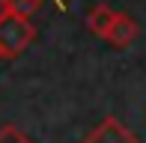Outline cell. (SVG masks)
Wrapping results in <instances>:
<instances>
[{"mask_svg": "<svg viewBox=\"0 0 146 143\" xmlns=\"http://www.w3.org/2000/svg\"><path fill=\"white\" fill-rule=\"evenodd\" d=\"M33 39H36V27L30 24V18L9 15V18L0 21V48H3L6 60L21 57L24 51L33 45Z\"/></svg>", "mask_w": 146, "mask_h": 143, "instance_id": "cell-1", "label": "cell"}, {"mask_svg": "<svg viewBox=\"0 0 146 143\" xmlns=\"http://www.w3.org/2000/svg\"><path fill=\"white\" fill-rule=\"evenodd\" d=\"M84 143H140V140H137V134L131 131V128H125L119 119L104 116V119L87 134Z\"/></svg>", "mask_w": 146, "mask_h": 143, "instance_id": "cell-2", "label": "cell"}, {"mask_svg": "<svg viewBox=\"0 0 146 143\" xmlns=\"http://www.w3.org/2000/svg\"><path fill=\"white\" fill-rule=\"evenodd\" d=\"M137 33H140V24L134 21L131 15H125V12H119L116 15V21H113V27H110V33L104 42L108 45H113V48H128L131 42L137 39Z\"/></svg>", "mask_w": 146, "mask_h": 143, "instance_id": "cell-3", "label": "cell"}, {"mask_svg": "<svg viewBox=\"0 0 146 143\" xmlns=\"http://www.w3.org/2000/svg\"><path fill=\"white\" fill-rule=\"evenodd\" d=\"M116 15H119V12H113V9H110V6L98 3L96 9H92L90 15H87V27H90V33H96V36L108 39L110 27H113V21H116Z\"/></svg>", "mask_w": 146, "mask_h": 143, "instance_id": "cell-4", "label": "cell"}, {"mask_svg": "<svg viewBox=\"0 0 146 143\" xmlns=\"http://www.w3.org/2000/svg\"><path fill=\"white\" fill-rule=\"evenodd\" d=\"M42 0H9V9L12 15H21V18H30L33 12H39Z\"/></svg>", "mask_w": 146, "mask_h": 143, "instance_id": "cell-5", "label": "cell"}, {"mask_svg": "<svg viewBox=\"0 0 146 143\" xmlns=\"http://www.w3.org/2000/svg\"><path fill=\"white\" fill-rule=\"evenodd\" d=\"M0 143H33L24 131H18L15 125H3L0 128Z\"/></svg>", "mask_w": 146, "mask_h": 143, "instance_id": "cell-6", "label": "cell"}, {"mask_svg": "<svg viewBox=\"0 0 146 143\" xmlns=\"http://www.w3.org/2000/svg\"><path fill=\"white\" fill-rule=\"evenodd\" d=\"M12 15V9H9V0H0V21L3 18H9Z\"/></svg>", "mask_w": 146, "mask_h": 143, "instance_id": "cell-7", "label": "cell"}, {"mask_svg": "<svg viewBox=\"0 0 146 143\" xmlns=\"http://www.w3.org/2000/svg\"><path fill=\"white\" fill-rule=\"evenodd\" d=\"M3 60H6V54H3V48H0V63H3Z\"/></svg>", "mask_w": 146, "mask_h": 143, "instance_id": "cell-8", "label": "cell"}]
</instances>
